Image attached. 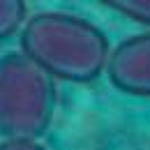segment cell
Here are the masks:
<instances>
[{
  "mask_svg": "<svg viewBox=\"0 0 150 150\" xmlns=\"http://www.w3.org/2000/svg\"><path fill=\"white\" fill-rule=\"evenodd\" d=\"M21 49L53 79L90 83L106 72L111 46L104 30L72 12L44 9L21 30Z\"/></svg>",
  "mask_w": 150,
  "mask_h": 150,
  "instance_id": "6da1fadb",
  "label": "cell"
},
{
  "mask_svg": "<svg viewBox=\"0 0 150 150\" xmlns=\"http://www.w3.org/2000/svg\"><path fill=\"white\" fill-rule=\"evenodd\" d=\"M53 76L23 51L0 58V134L37 141L56 111Z\"/></svg>",
  "mask_w": 150,
  "mask_h": 150,
  "instance_id": "7a4b0ae2",
  "label": "cell"
},
{
  "mask_svg": "<svg viewBox=\"0 0 150 150\" xmlns=\"http://www.w3.org/2000/svg\"><path fill=\"white\" fill-rule=\"evenodd\" d=\"M106 76L115 90L150 97V33H139L111 49Z\"/></svg>",
  "mask_w": 150,
  "mask_h": 150,
  "instance_id": "3957f363",
  "label": "cell"
},
{
  "mask_svg": "<svg viewBox=\"0 0 150 150\" xmlns=\"http://www.w3.org/2000/svg\"><path fill=\"white\" fill-rule=\"evenodd\" d=\"M28 7L21 0H0V39L16 35L25 21Z\"/></svg>",
  "mask_w": 150,
  "mask_h": 150,
  "instance_id": "277c9868",
  "label": "cell"
},
{
  "mask_svg": "<svg viewBox=\"0 0 150 150\" xmlns=\"http://www.w3.org/2000/svg\"><path fill=\"white\" fill-rule=\"evenodd\" d=\"M106 5L111 9H115L118 14H122L125 19L150 28V0H113Z\"/></svg>",
  "mask_w": 150,
  "mask_h": 150,
  "instance_id": "5b68a950",
  "label": "cell"
},
{
  "mask_svg": "<svg viewBox=\"0 0 150 150\" xmlns=\"http://www.w3.org/2000/svg\"><path fill=\"white\" fill-rule=\"evenodd\" d=\"M0 150H46V148L33 139H2Z\"/></svg>",
  "mask_w": 150,
  "mask_h": 150,
  "instance_id": "8992f818",
  "label": "cell"
}]
</instances>
